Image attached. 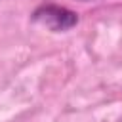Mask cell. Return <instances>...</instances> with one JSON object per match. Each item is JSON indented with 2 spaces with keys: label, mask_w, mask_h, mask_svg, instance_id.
Here are the masks:
<instances>
[{
  "label": "cell",
  "mask_w": 122,
  "mask_h": 122,
  "mask_svg": "<svg viewBox=\"0 0 122 122\" xmlns=\"http://www.w3.org/2000/svg\"><path fill=\"white\" fill-rule=\"evenodd\" d=\"M30 19L34 23L46 27L51 32H65V30H71L72 27L78 25V13L69 10V8L57 6V4H42V6H38L32 11Z\"/></svg>",
  "instance_id": "6da1fadb"
},
{
  "label": "cell",
  "mask_w": 122,
  "mask_h": 122,
  "mask_svg": "<svg viewBox=\"0 0 122 122\" xmlns=\"http://www.w3.org/2000/svg\"><path fill=\"white\" fill-rule=\"evenodd\" d=\"M82 2H86V0H82Z\"/></svg>",
  "instance_id": "7a4b0ae2"
}]
</instances>
